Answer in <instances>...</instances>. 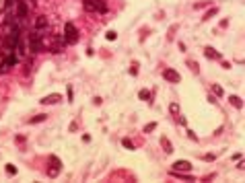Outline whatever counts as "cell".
I'll return each mask as SVG.
<instances>
[{"mask_svg": "<svg viewBox=\"0 0 245 183\" xmlns=\"http://www.w3.org/2000/svg\"><path fill=\"white\" fill-rule=\"evenodd\" d=\"M155 128H157V124H155V121H151V124H146V126H144V128H142V132H152V130H155Z\"/></svg>", "mask_w": 245, "mask_h": 183, "instance_id": "44dd1931", "label": "cell"}, {"mask_svg": "<svg viewBox=\"0 0 245 183\" xmlns=\"http://www.w3.org/2000/svg\"><path fill=\"white\" fill-rule=\"evenodd\" d=\"M204 56L210 60H221V54L214 50V47H204Z\"/></svg>", "mask_w": 245, "mask_h": 183, "instance_id": "30bf717a", "label": "cell"}, {"mask_svg": "<svg viewBox=\"0 0 245 183\" xmlns=\"http://www.w3.org/2000/svg\"><path fill=\"white\" fill-rule=\"evenodd\" d=\"M6 173L8 175H17V167L15 165H6Z\"/></svg>", "mask_w": 245, "mask_h": 183, "instance_id": "7402d4cb", "label": "cell"}, {"mask_svg": "<svg viewBox=\"0 0 245 183\" xmlns=\"http://www.w3.org/2000/svg\"><path fill=\"white\" fill-rule=\"evenodd\" d=\"M229 101H231L233 105H235L237 109H241V107H243V101H241V97H235V95H233V97H231Z\"/></svg>", "mask_w": 245, "mask_h": 183, "instance_id": "e0dca14e", "label": "cell"}, {"mask_svg": "<svg viewBox=\"0 0 245 183\" xmlns=\"http://www.w3.org/2000/svg\"><path fill=\"white\" fill-rule=\"evenodd\" d=\"M62 39H64V43H66V45H74L76 41H79V29L74 27V23H66V25H64Z\"/></svg>", "mask_w": 245, "mask_h": 183, "instance_id": "7a4b0ae2", "label": "cell"}, {"mask_svg": "<svg viewBox=\"0 0 245 183\" xmlns=\"http://www.w3.org/2000/svg\"><path fill=\"white\" fill-rule=\"evenodd\" d=\"M29 15V10H27V4H25V0H17V19L25 21Z\"/></svg>", "mask_w": 245, "mask_h": 183, "instance_id": "8992f818", "label": "cell"}, {"mask_svg": "<svg viewBox=\"0 0 245 183\" xmlns=\"http://www.w3.org/2000/svg\"><path fill=\"white\" fill-rule=\"evenodd\" d=\"M43 50H45V45H43V39H41V31L33 29V33L29 35V52L31 54H39Z\"/></svg>", "mask_w": 245, "mask_h": 183, "instance_id": "6da1fadb", "label": "cell"}, {"mask_svg": "<svg viewBox=\"0 0 245 183\" xmlns=\"http://www.w3.org/2000/svg\"><path fill=\"white\" fill-rule=\"evenodd\" d=\"M8 68H10V66L6 64V58L0 54V74H6V72H8Z\"/></svg>", "mask_w": 245, "mask_h": 183, "instance_id": "5bb4252c", "label": "cell"}, {"mask_svg": "<svg viewBox=\"0 0 245 183\" xmlns=\"http://www.w3.org/2000/svg\"><path fill=\"white\" fill-rule=\"evenodd\" d=\"M173 171L187 173V171H191V163L190 161H175V163H173Z\"/></svg>", "mask_w": 245, "mask_h": 183, "instance_id": "52a82bcc", "label": "cell"}, {"mask_svg": "<svg viewBox=\"0 0 245 183\" xmlns=\"http://www.w3.org/2000/svg\"><path fill=\"white\" fill-rule=\"evenodd\" d=\"M105 37H107L109 41H113L115 37H118V33H115V31H107V35H105Z\"/></svg>", "mask_w": 245, "mask_h": 183, "instance_id": "603a6c76", "label": "cell"}, {"mask_svg": "<svg viewBox=\"0 0 245 183\" xmlns=\"http://www.w3.org/2000/svg\"><path fill=\"white\" fill-rule=\"evenodd\" d=\"M122 144H124V146H126L128 150H134V142H132V140H130V138H124V140H122Z\"/></svg>", "mask_w": 245, "mask_h": 183, "instance_id": "d6986e66", "label": "cell"}, {"mask_svg": "<svg viewBox=\"0 0 245 183\" xmlns=\"http://www.w3.org/2000/svg\"><path fill=\"white\" fill-rule=\"evenodd\" d=\"M212 93H214L216 97H222V87L221 84H212Z\"/></svg>", "mask_w": 245, "mask_h": 183, "instance_id": "ac0fdd59", "label": "cell"}, {"mask_svg": "<svg viewBox=\"0 0 245 183\" xmlns=\"http://www.w3.org/2000/svg\"><path fill=\"white\" fill-rule=\"evenodd\" d=\"M45 119H48V115H45V113H39V115H35V117H31L29 124H39V121H45Z\"/></svg>", "mask_w": 245, "mask_h": 183, "instance_id": "2e32d148", "label": "cell"}, {"mask_svg": "<svg viewBox=\"0 0 245 183\" xmlns=\"http://www.w3.org/2000/svg\"><path fill=\"white\" fill-rule=\"evenodd\" d=\"M163 78H165L167 82H173V84L181 82V76H179V72H177V70H173V68H165V70H163Z\"/></svg>", "mask_w": 245, "mask_h": 183, "instance_id": "277c9868", "label": "cell"}, {"mask_svg": "<svg viewBox=\"0 0 245 183\" xmlns=\"http://www.w3.org/2000/svg\"><path fill=\"white\" fill-rule=\"evenodd\" d=\"M161 146L165 148V152H167V154H171V152H173V146H171V142H169V138H165V136L161 138Z\"/></svg>", "mask_w": 245, "mask_h": 183, "instance_id": "7c38bea8", "label": "cell"}, {"mask_svg": "<svg viewBox=\"0 0 245 183\" xmlns=\"http://www.w3.org/2000/svg\"><path fill=\"white\" fill-rule=\"evenodd\" d=\"M49 163H52V167L48 169V175L49 177H58L60 169H62V161H60L56 154H52V156H49Z\"/></svg>", "mask_w": 245, "mask_h": 183, "instance_id": "3957f363", "label": "cell"}, {"mask_svg": "<svg viewBox=\"0 0 245 183\" xmlns=\"http://www.w3.org/2000/svg\"><path fill=\"white\" fill-rule=\"evenodd\" d=\"M187 136H190L191 140H198V136H196V134H194V132H191V130H187Z\"/></svg>", "mask_w": 245, "mask_h": 183, "instance_id": "d4e9b609", "label": "cell"}, {"mask_svg": "<svg viewBox=\"0 0 245 183\" xmlns=\"http://www.w3.org/2000/svg\"><path fill=\"white\" fill-rule=\"evenodd\" d=\"M212 15H216V8H212V10H208V12H206V17H204V19H210V17Z\"/></svg>", "mask_w": 245, "mask_h": 183, "instance_id": "cb8c5ba5", "label": "cell"}, {"mask_svg": "<svg viewBox=\"0 0 245 183\" xmlns=\"http://www.w3.org/2000/svg\"><path fill=\"white\" fill-rule=\"evenodd\" d=\"M169 111H171L173 115H179V105H177V103H171V105H169Z\"/></svg>", "mask_w": 245, "mask_h": 183, "instance_id": "ffe728a7", "label": "cell"}, {"mask_svg": "<svg viewBox=\"0 0 245 183\" xmlns=\"http://www.w3.org/2000/svg\"><path fill=\"white\" fill-rule=\"evenodd\" d=\"M83 8L87 10V12H97V6H95L93 0H83Z\"/></svg>", "mask_w": 245, "mask_h": 183, "instance_id": "8fae6325", "label": "cell"}, {"mask_svg": "<svg viewBox=\"0 0 245 183\" xmlns=\"http://www.w3.org/2000/svg\"><path fill=\"white\" fill-rule=\"evenodd\" d=\"M138 97H140V99H142V101H151L152 93H151V91H148V89H142V91H140V93H138Z\"/></svg>", "mask_w": 245, "mask_h": 183, "instance_id": "9a60e30c", "label": "cell"}, {"mask_svg": "<svg viewBox=\"0 0 245 183\" xmlns=\"http://www.w3.org/2000/svg\"><path fill=\"white\" fill-rule=\"evenodd\" d=\"M62 101V95L54 93V95H48V97H43L41 99V105H49V103H60Z\"/></svg>", "mask_w": 245, "mask_h": 183, "instance_id": "9c48e42d", "label": "cell"}, {"mask_svg": "<svg viewBox=\"0 0 245 183\" xmlns=\"http://www.w3.org/2000/svg\"><path fill=\"white\" fill-rule=\"evenodd\" d=\"M52 47H49V52H54V54H60V52L66 47V43H64V39H62V35H52Z\"/></svg>", "mask_w": 245, "mask_h": 183, "instance_id": "5b68a950", "label": "cell"}, {"mask_svg": "<svg viewBox=\"0 0 245 183\" xmlns=\"http://www.w3.org/2000/svg\"><path fill=\"white\" fill-rule=\"evenodd\" d=\"M95 6H97V12H105L107 10V0H93Z\"/></svg>", "mask_w": 245, "mask_h": 183, "instance_id": "4fadbf2b", "label": "cell"}, {"mask_svg": "<svg viewBox=\"0 0 245 183\" xmlns=\"http://www.w3.org/2000/svg\"><path fill=\"white\" fill-rule=\"evenodd\" d=\"M48 25H49V21H48V17H37V21H35V29L37 31H41L43 33V29H48Z\"/></svg>", "mask_w": 245, "mask_h": 183, "instance_id": "ba28073f", "label": "cell"}]
</instances>
